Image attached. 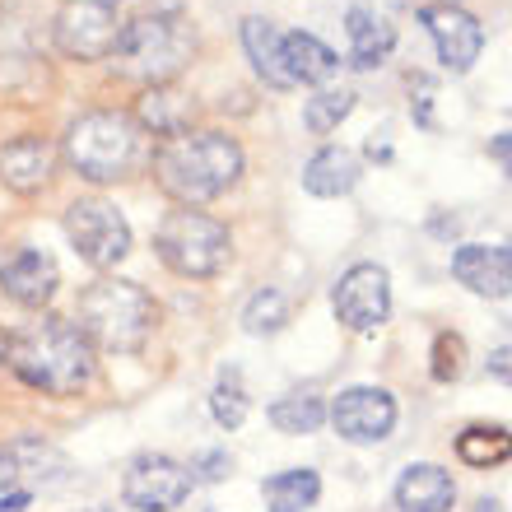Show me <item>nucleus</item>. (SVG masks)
I'll return each mask as SVG.
<instances>
[{
    "label": "nucleus",
    "mask_w": 512,
    "mask_h": 512,
    "mask_svg": "<svg viewBox=\"0 0 512 512\" xmlns=\"http://www.w3.org/2000/svg\"><path fill=\"white\" fill-rule=\"evenodd\" d=\"M508 256H512V238H508Z\"/></svg>",
    "instance_id": "obj_38"
},
{
    "label": "nucleus",
    "mask_w": 512,
    "mask_h": 512,
    "mask_svg": "<svg viewBox=\"0 0 512 512\" xmlns=\"http://www.w3.org/2000/svg\"><path fill=\"white\" fill-rule=\"evenodd\" d=\"M424 28H429L433 47H438V61L447 70H471L485 52V28L475 14H466L461 5H429V10H419Z\"/></svg>",
    "instance_id": "obj_12"
},
{
    "label": "nucleus",
    "mask_w": 512,
    "mask_h": 512,
    "mask_svg": "<svg viewBox=\"0 0 512 512\" xmlns=\"http://www.w3.org/2000/svg\"><path fill=\"white\" fill-rule=\"evenodd\" d=\"M14 480H19V466H14L10 447H5V452H0V494H5V489H10Z\"/></svg>",
    "instance_id": "obj_32"
},
{
    "label": "nucleus",
    "mask_w": 512,
    "mask_h": 512,
    "mask_svg": "<svg viewBox=\"0 0 512 512\" xmlns=\"http://www.w3.org/2000/svg\"><path fill=\"white\" fill-rule=\"evenodd\" d=\"M396 503H401V512H452L457 485H452V475L443 466L419 461L396 480Z\"/></svg>",
    "instance_id": "obj_19"
},
{
    "label": "nucleus",
    "mask_w": 512,
    "mask_h": 512,
    "mask_svg": "<svg viewBox=\"0 0 512 512\" xmlns=\"http://www.w3.org/2000/svg\"><path fill=\"white\" fill-rule=\"evenodd\" d=\"M489 154H494V159L503 163V173L512 177V131H503V135H494V140H489Z\"/></svg>",
    "instance_id": "obj_31"
},
{
    "label": "nucleus",
    "mask_w": 512,
    "mask_h": 512,
    "mask_svg": "<svg viewBox=\"0 0 512 512\" xmlns=\"http://www.w3.org/2000/svg\"><path fill=\"white\" fill-rule=\"evenodd\" d=\"M461 350H466V345H461V336H438V345H433V378L438 382H452L461 373Z\"/></svg>",
    "instance_id": "obj_28"
},
{
    "label": "nucleus",
    "mask_w": 512,
    "mask_h": 512,
    "mask_svg": "<svg viewBox=\"0 0 512 512\" xmlns=\"http://www.w3.org/2000/svg\"><path fill=\"white\" fill-rule=\"evenodd\" d=\"M10 364V336H5V331H0V368Z\"/></svg>",
    "instance_id": "obj_35"
},
{
    "label": "nucleus",
    "mask_w": 512,
    "mask_h": 512,
    "mask_svg": "<svg viewBox=\"0 0 512 512\" xmlns=\"http://www.w3.org/2000/svg\"><path fill=\"white\" fill-rule=\"evenodd\" d=\"M243 145L224 131H187L154 149V182L177 205H205L243 177Z\"/></svg>",
    "instance_id": "obj_1"
},
{
    "label": "nucleus",
    "mask_w": 512,
    "mask_h": 512,
    "mask_svg": "<svg viewBox=\"0 0 512 512\" xmlns=\"http://www.w3.org/2000/svg\"><path fill=\"white\" fill-rule=\"evenodd\" d=\"M61 224H66L70 247L98 270L117 266V261L131 252V224H126L122 210H117L112 201H103V196H84V201H75Z\"/></svg>",
    "instance_id": "obj_8"
},
{
    "label": "nucleus",
    "mask_w": 512,
    "mask_h": 512,
    "mask_svg": "<svg viewBox=\"0 0 512 512\" xmlns=\"http://www.w3.org/2000/svg\"><path fill=\"white\" fill-rule=\"evenodd\" d=\"M52 168H56V149L42 135H19L10 145H0V182L10 191H19V196L47 187Z\"/></svg>",
    "instance_id": "obj_15"
},
{
    "label": "nucleus",
    "mask_w": 512,
    "mask_h": 512,
    "mask_svg": "<svg viewBox=\"0 0 512 512\" xmlns=\"http://www.w3.org/2000/svg\"><path fill=\"white\" fill-rule=\"evenodd\" d=\"M126 19L117 14V0H66L56 10V47L70 61H108L117 52Z\"/></svg>",
    "instance_id": "obj_7"
},
{
    "label": "nucleus",
    "mask_w": 512,
    "mask_h": 512,
    "mask_svg": "<svg viewBox=\"0 0 512 512\" xmlns=\"http://www.w3.org/2000/svg\"><path fill=\"white\" fill-rule=\"evenodd\" d=\"M438 5H461V0H438Z\"/></svg>",
    "instance_id": "obj_36"
},
{
    "label": "nucleus",
    "mask_w": 512,
    "mask_h": 512,
    "mask_svg": "<svg viewBox=\"0 0 512 512\" xmlns=\"http://www.w3.org/2000/svg\"><path fill=\"white\" fill-rule=\"evenodd\" d=\"M485 368H489V378H494V382H508V387H512V345H503V350L489 354Z\"/></svg>",
    "instance_id": "obj_30"
},
{
    "label": "nucleus",
    "mask_w": 512,
    "mask_h": 512,
    "mask_svg": "<svg viewBox=\"0 0 512 512\" xmlns=\"http://www.w3.org/2000/svg\"><path fill=\"white\" fill-rule=\"evenodd\" d=\"M56 284H61V270L47 252L38 247H19L14 256H5L0 266V294L14 298L19 308H47L56 298Z\"/></svg>",
    "instance_id": "obj_13"
},
{
    "label": "nucleus",
    "mask_w": 512,
    "mask_h": 512,
    "mask_svg": "<svg viewBox=\"0 0 512 512\" xmlns=\"http://www.w3.org/2000/svg\"><path fill=\"white\" fill-rule=\"evenodd\" d=\"M354 182H359V159L340 145L317 149V154L303 163V187H308L312 196H326V201H331V196L354 191Z\"/></svg>",
    "instance_id": "obj_20"
},
{
    "label": "nucleus",
    "mask_w": 512,
    "mask_h": 512,
    "mask_svg": "<svg viewBox=\"0 0 512 512\" xmlns=\"http://www.w3.org/2000/svg\"><path fill=\"white\" fill-rule=\"evenodd\" d=\"M187 471H191V480H210V485H215V480H224V475L233 471V461H229V452H201Z\"/></svg>",
    "instance_id": "obj_29"
},
{
    "label": "nucleus",
    "mask_w": 512,
    "mask_h": 512,
    "mask_svg": "<svg viewBox=\"0 0 512 512\" xmlns=\"http://www.w3.org/2000/svg\"><path fill=\"white\" fill-rule=\"evenodd\" d=\"M191 471L182 461L163 457V452H145V457H135L122 475V494L131 508L140 512H173L187 503L191 494Z\"/></svg>",
    "instance_id": "obj_9"
},
{
    "label": "nucleus",
    "mask_w": 512,
    "mask_h": 512,
    "mask_svg": "<svg viewBox=\"0 0 512 512\" xmlns=\"http://www.w3.org/2000/svg\"><path fill=\"white\" fill-rule=\"evenodd\" d=\"M28 508V494L14 489V494H0V512H24Z\"/></svg>",
    "instance_id": "obj_33"
},
{
    "label": "nucleus",
    "mask_w": 512,
    "mask_h": 512,
    "mask_svg": "<svg viewBox=\"0 0 512 512\" xmlns=\"http://www.w3.org/2000/svg\"><path fill=\"white\" fill-rule=\"evenodd\" d=\"M243 47H247V56H252V70L270 89H289L284 66H280V28L270 24V19H256L252 14V19H243Z\"/></svg>",
    "instance_id": "obj_21"
},
{
    "label": "nucleus",
    "mask_w": 512,
    "mask_h": 512,
    "mask_svg": "<svg viewBox=\"0 0 512 512\" xmlns=\"http://www.w3.org/2000/svg\"><path fill=\"white\" fill-rule=\"evenodd\" d=\"M270 424L280 433H317L326 424V405L308 391H294V396H280L270 405Z\"/></svg>",
    "instance_id": "obj_24"
},
{
    "label": "nucleus",
    "mask_w": 512,
    "mask_h": 512,
    "mask_svg": "<svg viewBox=\"0 0 512 512\" xmlns=\"http://www.w3.org/2000/svg\"><path fill=\"white\" fill-rule=\"evenodd\" d=\"M280 66L289 89L294 84H326L340 70V56L312 33H280Z\"/></svg>",
    "instance_id": "obj_17"
},
{
    "label": "nucleus",
    "mask_w": 512,
    "mask_h": 512,
    "mask_svg": "<svg viewBox=\"0 0 512 512\" xmlns=\"http://www.w3.org/2000/svg\"><path fill=\"white\" fill-rule=\"evenodd\" d=\"M84 512H112V508H84Z\"/></svg>",
    "instance_id": "obj_37"
},
{
    "label": "nucleus",
    "mask_w": 512,
    "mask_h": 512,
    "mask_svg": "<svg viewBox=\"0 0 512 512\" xmlns=\"http://www.w3.org/2000/svg\"><path fill=\"white\" fill-rule=\"evenodd\" d=\"M345 38H350V61L359 70L382 66L396 47V28H391L387 14H378L373 5H350L345 14Z\"/></svg>",
    "instance_id": "obj_18"
},
{
    "label": "nucleus",
    "mask_w": 512,
    "mask_h": 512,
    "mask_svg": "<svg viewBox=\"0 0 512 512\" xmlns=\"http://www.w3.org/2000/svg\"><path fill=\"white\" fill-rule=\"evenodd\" d=\"M452 275H457L471 294L480 298H508L512 294V256L508 247H485L466 243L452 256Z\"/></svg>",
    "instance_id": "obj_14"
},
{
    "label": "nucleus",
    "mask_w": 512,
    "mask_h": 512,
    "mask_svg": "<svg viewBox=\"0 0 512 512\" xmlns=\"http://www.w3.org/2000/svg\"><path fill=\"white\" fill-rule=\"evenodd\" d=\"M191 117H196V103L182 89H173V84H149L140 94V103H135V126H145V131L163 135V140L187 135Z\"/></svg>",
    "instance_id": "obj_16"
},
{
    "label": "nucleus",
    "mask_w": 512,
    "mask_h": 512,
    "mask_svg": "<svg viewBox=\"0 0 512 512\" xmlns=\"http://www.w3.org/2000/svg\"><path fill=\"white\" fill-rule=\"evenodd\" d=\"M140 154V126L126 112H84L66 131V163L89 182H117Z\"/></svg>",
    "instance_id": "obj_6"
},
{
    "label": "nucleus",
    "mask_w": 512,
    "mask_h": 512,
    "mask_svg": "<svg viewBox=\"0 0 512 512\" xmlns=\"http://www.w3.org/2000/svg\"><path fill=\"white\" fill-rule=\"evenodd\" d=\"M326 415H331L340 438H350V443H382V438L396 429V401H391V391H382V387L340 391L336 405H331Z\"/></svg>",
    "instance_id": "obj_11"
},
{
    "label": "nucleus",
    "mask_w": 512,
    "mask_h": 512,
    "mask_svg": "<svg viewBox=\"0 0 512 512\" xmlns=\"http://www.w3.org/2000/svg\"><path fill=\"white\" fill-rule=\"evenodd\" d=\"M154 247H159V261L187 280H215L219 270L229 266L233 256V238H229V224H219L215 215L205 210H168L154 233Z\"/></svg>",
    "instance_id": "obj_5"
},
{
    "label": "nucleus",
    "mask_w": 512,
    "mask_h": 512,
    "mask_svg": "<svg viewBox=\"0 0 512 512\" xmlns=\"http://www.w3.org/2000/svg\"><path fill=\"white\" fill-rule=\"evenodd\" d=\"M457 457L475 471H489V466H503L512 457V433L499 424H471V429L457 438Z\"/></svg>",
    "instance_id": "obj_23"
},
{
    "label": "nucleus",
    "mask_w": 512,
    "mask_h": 512,
    "mask_svg": "<svg viewBox=\"0 0 512 512\" xmlns=\"http://www.w3.org/2000/svg\"><path fill=\"white\" fill-rule=\"evenodd\" d=\"M75 326H80L89 345L108 354H135L154 331V298L131 280L103 275L80 294L75 308Z\"/></svg>",
    "instance_id": "obj_3"
},
{
    "label": "nucleus",
    "mask_w": 512,
    "mask_h": 512,
    "mask_svg": "<svg viewBox=\"0 0 512 512\" xmlns=\"http://www.w3.org/2000/svg\"><path fill=\"white\" fill-rule=\"evenodd\" d=\"M10 368L42 396H75L94 378V345L66 317H38L10 336Z\"/></svg>",
    "instance_id": "obj_2"
},
{
    "label": "nucleus",
    "mask_w": 512,
    "mask_h": 512,
    "mask_svg": "<svg viewBox=\"0 0 512 512\" xmlns=\"http://www.w3.org/2000/svg\"><path fill=\"white\" fill-rule=\"evenodd\" d=\"M191 52H196V33L182 14H140V19H126L112 52V70L140 84H168L191 66Z\"/></svg>",
    "instance_id": "obj_4"
},
{
    "label": "nucleus",
    "mask_w": 512,
    "mask_h": 512,
    "mask_svg": "<svg viewBox=\"0 0 512 512\" xmlns=\"http://www.w3.org/2000/svg\"><path fill=\"white\" fill-rule=\"evenodd\" d=\"M322 499V480L308 466H294V471H280L266 480V503L270 512H303Z\"/></svg>",
    "instance_id": "obj_22"
},
{
    "label": "nucleus",
    "mask_w": 512,
    "mask_h": 512,
    "mask_svg": "<svg viewBox=\"0 0 512 512\" xmlns=\"http://www.w3.org/2000/svg\"><path fill=\"white\" fill-rule=\"evenodd\" d=\"M331 303H336V317L350 326V331H378V326L391 317V280H387V270L373 266V261L350 266L345 275H340Z\"/></svg>",
    "instance_id": "obj_10"
},
{
    "label": "nucleus",
    "mask_w": 512,
    "mask_h": 512,
    "mask_svg": "<svg viewBox=\"0 0 512 512\" xmlns=\"http://www.w3.org/2000/svg\"><path fill=\"white\" fill-rule=\"evenodd\" d=\"M475 512H503V503L499 499H480L475 503Z\"/></svg>",
    "instance_id": "obj_34"
},
{
    "label": "nucleus",
    "mask_w": 512,
    "mask_h": 512,
    "mask_svg": "<svg viewBox=\"0 0 512 512\" xmlns=\"http://www.w3.org/2000/svg\"><path fill=\"white\" fill-rule=\"evenodd\" d=\"M289 322V303H284L280 289H256L252 303L243 308V326L252 336H270V331H280Z\"/></svg>",
    "instance_id": "obj_26"
},
{
    "label": "nucleus",
    "mask_w": 512,
    "mask_h": 512,
    "mask_svg": "<svg viewBox=\"0 0 512 512\" xmlns=\"http://www.w3.org/2000/svg\"><path fill=\"white\" fill-rule=\"evenodd\" d=\"M354 112V94L350 89H322V94L308 98V108H303V126L317 135H331L345 117Z\"/></svg>",
    "instance_id": "obj_25"
},
{
    "label": "nucleus",
    "mask_w": 512,
    "mask_h": 512,
    "mask_svg": "<svg viewBox=\"0 0 512 512\" xmlns=\"http://www.w3.org/2000/svg\"><path fill=\"white\" fill-rule=\"evenodd\" d=\"M210 415H215L219 429H238L247 419V396L243 387H233V382H219L215 396H210Z\"/></svg>",
    "instance_id": "obj_27"
}]
</instances>
